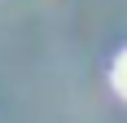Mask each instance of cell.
<instances>
[{
    "mask_svg": "<svg viewBox=\"0 0 127 123\" xmlns=\"http://www.w3.org/2000/svg\"><path fill=\"white\" fill-rule=\"evenodd\" d=\"M110 79H114V92H118V97H127V49L114 57V75H110Z\"/></svg>",
    "mask_w": 127,
    "mask_h": 123,
    "instance_id": "6da1fadb",
    "label": "cell"
}]
</instances>
